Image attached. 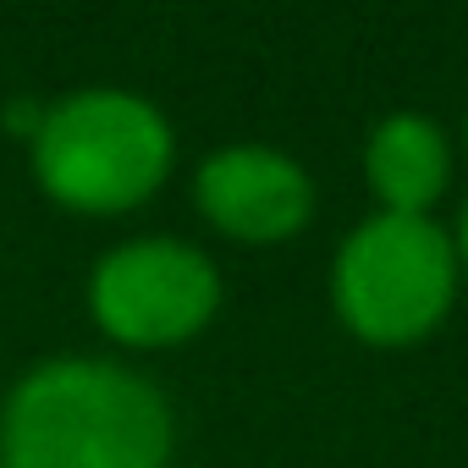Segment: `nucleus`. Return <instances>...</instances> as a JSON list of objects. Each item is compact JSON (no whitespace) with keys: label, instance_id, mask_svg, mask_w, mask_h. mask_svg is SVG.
<instances>
[{"label":"nucleus","instance_id":"nucleus-1","mask_svg":"<svg viewBox=\"0 0 468 468\" xmlns=\"http://www.w3.org/2000/svg\"><path fill=\"white\" fill-rule=\"evenodd\" d=\"M165 397L100 358H50L0 408V468H165Z\"/></svg>","mask_w":468,"mask_h":468},{"label":"nucleus","instance_id":"nucleus-2","mask_svg":"<svg viewBox=\"0 0 468 468\" xmlns=\"http://www.w3.org/2000/svg\"><path fill=\"white\" fill-rule=\"evenodd\" d=\"M171 171L165 116L127 89H83L45 111L34 133L39 187L83 215H122L144 204Z\"/></svg>","mask_w":468,"mask_h":468},{"label":"nucleus","instance_id":"nucleus-3","mask_svg":"<svg viewBox=\"0 0 468 468\" xmlns=\"http://www.w3.org/2000/svg\"><path fill=\"white\" fill-rule=\"evenodd\" d=\"M457 292V249L430 215H375L336 249L331 298L353 336L375 347L419 342Z\"/></svg>","mask_w":468,"mask_h":468},{"label":"nucleus","instance_id":"nucleus-4","mask_svg":"<svg viewBox=\"0 0 468 468\" xmlns=\"http://www.w3.org/2000/svg\"><path fill=\"white\" fill-rule=\"evenodd\" d=\"M220 303L215 265L176 238H138L94 265L89 309L122 347H171L209 325Z\"/></svg>","mask_w":468,"mask_h":468},{"label":"nucleus","instance_id":"nucleus-5","mask_svg":"<svg viewBox=\"0 0 468 468\" xmlns=\"http://www.w3.org/2000/svg\"><path fill=\"white\" fill-rule=\"evenodd\" d=\"M193 193L204 220L238 243H282L292 231H303L314 209V182L303 176V165L260 144L215 149L198 165Z\"/></svg>","mask_w":468,"mask_h":468},{"label":"nucleus","instance_id":"nucleus-6","mask_svg":"<svg viewBox=\"0 0 468 468\" xmlns=\"http://www.w3.org/2000/svg\"><path fill=\"white\" fill-rule=\"evenodd\" d=\"M364 171L375 198L386 204V215H430V204L446 193L452 182V149L446 133L430 116L397 111L386 116L369 144H364Z\"/></svg>","mask_w":468,"mask_h":468},{"label":"nucleus","instance_id":"nucleus-7","mask_svg":"<svg viewBox=\"0 0 468 468\" xmlns=\"http://www.w3.org/2000/svg\"><path fill=\"white\" fill-rule=\"evenodd\" d=\"M452 249H457V271H468V209H463V220H457V238H452Z\"/></svg>","mask_w":468,"mask_h":468}]
</instances>
